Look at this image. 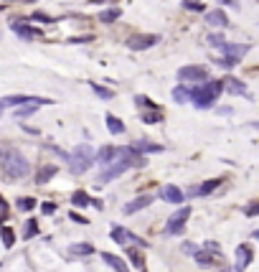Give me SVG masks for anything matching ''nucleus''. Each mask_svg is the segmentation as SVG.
Masks as SVG:
<instances>
[{
	"mask_svg": "<svg viewBox=\"0 0 259 272\" xmlns=\"http://www.w3.org/2000/svg\"><path fill=\"white\" fill-rule=\"evenodd\" d=\"M0 237H3V244L6 247H13V239L16 237H13V229L11 226H0Z\"/></svg>",
	"mask_w": 259,
	"mask_h": 272,
	"instance_id": "27",
	"label": "nucleus"
},
{
	"mask_svg": "<svg viewBox=\"0 0 259 272\" xmlns=\"http://www.w3.org/2000/svg\"><path fill=\"white\" fill-rule=\"evenodd\" d=\"M56 171H59V166H44L39 173H36V183H49L56 176Z\"/></svg>",
	"mask_w": 259,
	"mask_h": 272,
	"instance_id": "21",
	"label": "nucleus"
},
{
	"mask_svg": "<svg viewBox=\"0 0 259 272\" xmlns=\"http://www.w3.org/2000/svg\"><path fill=\"white\" fill-rule=\"evenodd\" d=\"M11 31H13L16 36L26 38V41H36V38L41 36V31H39V28H31V26H26L23 21H13V23H11Z\"/></svg>",
	"mask_w": 259,
	"mask_h": 272,
	"instance_id": "10",
	"label": "nucleus"
},
{
	"mask_svg": "<svg viewBox=\"0 0 259 272\" xmlns=\"http://www.w3.org/2000/svg\"><path fill=\"white\" fill-rule=\"evenodd\" d=\"M18 104H36V107H41V104H51V99L46 97H33V94H11V97H3L0 99V107H18Z\"/></svg>",
	"mask_w": 259,
	"mask_h": 272,
	"instance_id": "4",
	"label": "nucleus"
},
{
	"mask_svg": "<svg viewBox=\"0 0 259 272\" xmlns=\"http://www.w3.org/2000/svg\"><path fill=\"white\" fill-rule=\"evenodd\" d=\"M224 92V82H206V84H196L191 92H188V99L193 102V107L198 109H208L216 97Z\"/></svg>",
	"mask_w": 259,
	"mask_h": 272,
	"instance_id": "2",
	"label": "nucleus"
},
{
	"mask_svg": "<svg viewBox=\"0 0 259 272\" xmlns=\"http://www.w3.org/2000/svg\"><path fill=\"white\" fill-rule=\"evenodd\" d=\"M6 209H8V204H6V199H3V196H0V211H6Z\"/></svg>",
	"mask_w": 259,
	"mask_h": 272,
	"instance_id": "42",
	"label": "nucleus"
},
{
	"mask_svg": "<svg viewBox=\"0 0 259 272\" xmlns=\"http://www.w3.org/2000/svg\"><path fill=\"white\" fill-rule=\"evenodd\" d=\"M69 216H71V221H79V224H87V219H84L82 214H77V211H71Z\"/></svg>",
	"mask_w": 259,
	"mask_h": 272,
	"instance_id": "39",
	"label": "nucleus"
},
{
	"mask_svg": "<svg viewBox=\"0 0 259 272\" xmlns=\"http://www.w3.org/2000/svg\"><path fill=\"white\" fill-rule=\"evenodd\" d=\"M142 120L145 122H158V120H163V112H147V114H142Z\"/></svg>",
	"mask_w": 259,
	"mask_h": 272,
	"instance_id": "33",
	"label": "nucleus"
},
{
	"mask_svg": "<svg viewBox=\"0 0 259 272\" xmlns=\"http://www.w3.org/2000/svg\"><path fill=\"white\" fill-rule=\"evenodd\" d=\"M132 150L135 153H163V145H158V143H147V140H140V143H132Z\"/></svg>",
	"mask_w": 259,
	"mask_h": 272,
	"instance_id": "18",
	"label": "nucleus"
},
{
	"mask_svg": "<svg viewBox=\"0 0 259 272\" xmlns=\"http://www.w3.org/2000/svg\"><path fill=\"white\" fill-rule=\"evenodd\" d=\"M173 99H175L178 104H186V102H188V89H186V87H175V89H173Z\"/></svg>",
	"mask_w": 259,
	"mask_h": 272,
	"instance_id": "26",
	"label": "nucleus"
},
{
	"mask_svg": "<svg viewBox=\"0 0 259 272\" xmlns=\"http://www.w3.org/2000/svg\"><path fill=\"white\" fill-rule=\"evenodd\" d=\"M102 259L112 267L115 272H130L127 269V264H125V259H120V257H115V254H109V252H102Z\"/></svg>",
	"mask_w": 259,
	"mask_h": 272,
	"instance_id": "17",
	"label": "nucleus"
},
{
	"mask_svg": "<svg viewBox=\"0 0 259 272\" xmlns=\"http://www.w3.org/2000/svg\"><path fill=\"white\" fill-rule=\"evenodd\" d=\"M155 44H158V36L155 33H140V36H132L130 41H127V46L132 51H145V49H150Z\"/></svg>",
	"mask_w": 259,
	"mask_h": 272,
	"instance_id": "9",
	"label": "nucleus"
},
{
	"mask_svg": "<svg viewBox=\"0 0 259 272\" xmlns=\"http://www.w3.org/2000/svg\"><path fill=\"white\" fill-rule=\"evenodd\" d=\"M117 18H120V11H117V8H115V11H104V13L99 16L102 23H112V21H117Z\"/></svg>",
	"mask_w": 259,
	"mask_h": 272,
	"instance_id": "30",
	"label": "nucleus"
},
{
	"mask_svg": "<svg viewBox=\"0 0 259 272\" xmlns=\"http://www.w3.org/2000/svg\"><path fill=\"white\" fill-rule=\"evenodd\" d=\"M71 254H77V257H89V254H94V247H92V244H87V242L74 244V247H71Z\"/></svg>",
	"mask_w": 259,
	"mask_h": 272,
	"instance_id": "23",
	"label": "nucleus"
},
{
	"mask_svg": "<svg viewBox=\"0 0 259 272\" xmlns=\"http://www.w3.org/2000/svg\"><path fill=\"white\" fill-rule=\"evenodd\" d=\"M125 171H127V163L117 158L115 163H109V168H104V171H102V173L97 176V183H102V186H104V183H109V181L120 178V176H122Z\"/></svg>",
	"mask_w": 259,
	"mask_h": 272,
	"instance_id": "7",
	"label": "nucleus"
},
{
	"mask_svg": "<svg viewBox=\"0 0 259 272\" xmlns=\"http://www.w3.org/2000/svg\"><path fill=\"white\" fill-rule=\"evenodd\" d=\"M0 171L11 181H21L31 173V163L26 161V155L16 148H0Z\"/></svg>",
	"mask_w": 259,
	"mask_h": 272,
	"instance_id": "1",
	"label": "nucleus"
},
{
	"mask_svg": "<svg viewBox=\"0 0 259 272\" xmlns=\"http://www.w3.org/2000/svg\"><path fill=\"white\" fill-rule=\"evenodd\" d=\"M92 89H94V94L102 97V99H112V92L104 89V87H99V84H92Z\"/></svg>",
	"mask_w": 259,
	"mask_h": 272,
	"instance_id": "32",
	"label": "nucleus"
},
{
	"mask_svg": "<svg viewBox=\"0 0 259 272\" xmlns=\"http://www.w3.org/2000/svg\"><path fill=\"white\" fill-rule=\"evenodd\" d=\"M33 112H36V104H28L23 109H16V117H28V114H33Z\"/></svg>",
	"mask_w": 259,
	"mask_h": 272,
	"instance_id": "34",
	"label": "nucleus"
},
{
	"mask_svg": "<svg viewBox=\"0 0 259 272\" xmlns=\"http://www.w3.org/2000/svg\"><path fill=\"white\" fill-rule=\"evenodd\" d=\"M33 234H39V224H36V219L26 221V231H23V237H26V239H31Z\"/></svg>",
	"mask_w": 259,
	"mask_h": 272,
	"instance_id": "29",
	"label": "nucleus"
},
{
	"mask_svg": "<svg viewBox=\"0 0 259 272\" xmlns=\"http://www.w3.org/2000/svg\"><path fill=\"white\" fill-rule=\"evenodd\" d=\"M193 257H196V262H198V264H216V259H221V257H216V254H208V252H203L201 247H198V252H196Z\"/></svg>",
	"mask_w": 259,
	"mask_h": 272,
	"instance_id": "22",
	"label": "nucleus"
},
{
	"mask_svg": "<svg viewBox=\"0 0 259 272\" xmlns=\"http://www.w3.org/2000/svg\"><path fill=\"white\" fill-rule=\"evenodd\" d=\"M130 259H132V264H135V267H142V264H145V259H142V254H137L135 249H130Z\"/></svg>",
	"mask_w": 259,
	"mask_h": 272,
	"instance_id": "35",
	"label": "nucleus"
},
{
	"mask_svg": "<svg viewBox=\"0 0 259 272\" xmlns=\"http://www.w3.org/2000/svg\"><path fill=\"white\" fill-rule=\"evenodd\" d=\"M208 44H211V46H216V49H221L226 41H224V36H221V33H211V36H208Z\"/></svg>",
	"mask_w": 259,
	"mask_h": 272,
	"instance_id": "31",
	"label": "nucleus"
},
{
	"mask_svg": "<svg viewBox=\"0 0 259 272\" xmlns=\"http://www.w3.org/2000/svg\"><path fill=\"white\" fill-rule=\"evenodd\" d=\"M158 196H160L163 201H168V204H175V206H178V204L183 201V191H180L178 186H163Z\"/></svg>",
	"mask_w": 259,
	"mask_h": 272,
	"instance_id": "12",
	"label": "nucleus"
},
{
	"mask_svg": "<svg viewBox=\"0 0 259 272\" xmlns=\"http://www.w3.org/2000/svg\"><path fill=\"white\" fill-rule=\"evenodd\" d=\"M107 130L112 135H122L125 132V122L120 117H115V114H107Z\"/></svg>",
	"mask_w": 259,
	"mask_h": 272,
	"instance_id": "20",
	"label": "nucleus"
},
{
	"mask_svg": "<svg viewBox=\"0 0 259 272\" xmlns=\"http://www.w3.org/2000/svg\"><path fill=\"white\" fill-rule=\"evenodd\" d=\"M183 252H186V254H196V252H198V247H196V244H191V242H186V244H183Z\"/></svg>",
	"mask_w": 259,
	"mask_h": 272,
	"instance_id": "37",
	"label": "nucleus"
},
{
	"mask_svg": "<svg viewBox=\"0 0 259 272\" xmlns=\"http://www.w3.org/2000/svg\"><path fill=\"white\" fill-rule=\"evenodd\" d=\"M0 114H3V107H0Z\"/></svg>",
	"mask_w": 259,
	"mask_h": 272,
	"instance_id": "43",
	"label": "nucleus"
},
{
	"mask_svg": "<svg viewBox=\"0 0 259 272\" xmlns=\"http://www.w3.org/2000/svg\"><path fill=\"white\" fill-rule=\"evenodd\" d=\"M221 49L226 51V56H229V59H236V61H239V56H244V54L249 51V46H239V44H224Z\"/></svg>",
	"mask_w": 259,
	"mask_h": 272,
	"instance_id": "19",
	"label": "nucleus"
},
{
	"mask_svg": "<svg viewBox=\"0 0 259 272\" xmlns=\"http://www.w3.org/2000/svg\"><path fill=\"white\" fill-rule=\"evenodd\" d=\"M16 206H18L21 211H31V209L36 206V199H31V196H23V199H18V201H16Z\"/></svg>",
	"mask_w": 259,
	"mask_h": 272,
	"instance_id": "28",
	"label": "nucleus"
},
{
	"mask_svg": "<svg viewBox=\"0 0 259 272\" xmlns=\"http://www.w3.org/2000/svg\"><path fill=\"white\" fill-rule=\"evenodd\" d=\"M216 186H221V181L218 178H211V181H203L198 188H191L188 191V196H208L211 191H216Z\"/></svg>",
	"mask_w": 259,
	"mask_h": 272,
	"instance_id": "15",
	"label": "nucleus"
},
{
	"mask_svg": "<svg viewBox=\"0 0 259 272\" xmlns=\"http://www.w3.org/2000/svg\"><path fill=\"white\" fill-rule=\"evenodd\" d=\"M41 209H44V214H49V216H51V214L56 211V206H54L51 201H46V204H41Z\"/></svg>",
	"mask_w": 259,
	"mask_h": 272,
	"instance_id": "38",
	"label": "nucleus"
},
{
	"mask_svg": "<svg viewBox=\"0 0 259 272\" xmlns=\"http://www.w3.org/2000/svg\"><path fill=\"white\" fill-rule=\"evenodd\" d=\"M206 23L208 26H216V28H226L229 26V18L224 11H208L206 13Z\"/></svg>",
	"mask_w": 259,
	"mask_h": 272,
	"instance_id": "16",
	"label": "nucleus"
},
{
	"mask_svg": "<svg viewBox=\"0 0 259 272\" xmlns=\"http://www.w3.org/2000/svg\"><path fill=\"white\" fill-rule=\"evenodd\" d=\"M256 211H259V209H256V204H249V209H246V214H249V216H256Z\"/></svg>",
	"mask_w": 259,
	"mask_h": 272,
	"instance_id": "40",
	"label": "nucleus"
},
{
	"mask_svg": "<svg viewBox=\"0 0 259 272\" xmlns=\"http://www.w3.org/2000/svg\"><path fill=\"white\" fill-rule=\"evenodd\" d=\"M236 64H239V61H236V59H229V56L221 59V66H224V69H231V66H236Z\"/></svg>",
	"mask_w": 259,
	"mask_h": 272,
	"instance_id": "36",
	"label": "nucleus"
},
{
	"mask_svg": "<svg viewBox=\"0 0 259 272\" xmlns=\"http://www.w3.org/2000/svg\"><path fill=\"white\" fill-rule=\"evenodd\" d=\"M69 166H71V173H74V176L87 173V171L94 166V150H92L89 145H77L74 155H69Z\"/></svg>",
	"mask_w": 259,
	"mask_h": 272,
	"instance_id": "3",
	"label": "nucleus"
},
{
	"mask_svg": "<svg viewBox=\"0 0 259 272\" xmlns=\"http://www.w3.org/2000/svg\"><path fill=\"white\" fill-rule=\"evenodd\" d=\"M251 257H254V252H251V247H249V244L236 247V269H239V272H244V269L251 264Z\"/></svg>",
	"mask_w": 259,
	"mask_h": 272,
	"instance_id": "13",
	"label": "nucleus"
},
{
	"mask_svg": "<svg viewBox=\"0 0 259 272\" xmlns=\"http://www.w3.org/2000/svg\"><path fill=\"white\" fill-rule=\"evenodd\" d=\"M71 204H74V206H89V204H92V199L87 196L84 191H74V196H71Z\"/></svg>",
	"mask_w": 259,
	"mask_h": 272,
	"instance_id": "24",
	"label": "nucleus"
},
{
	"mask_svg": "<svg viewBox=\"0 0 259 272\" xmlns=\"http://www.w3.org/2000/svg\"><path fill=\"white\" fill-rule=\"evenodd\" d=\"M178 79L180 82H206L208 79V71L203 69V66H183V69H178Z\"/></svg>",
	"mask_w": 259,
	"mask_h": 272,
	"instance_id": "6",
	"label": "nucleus"
},
{
	"mask_svg": "<svg viewBox=\"0 0 259 272\" xmlns=\"http://www.w3.org/2000/svg\"><path fill=\"white\" fill-rule=\"evenodd\" d=\"M224 84H229V92H234V94H241V97H249V92H246V87H244L241 82H236V79H229V82H224Z\"/></svg>",
	"mask_w": 259,
	"mask_h": 272,
	"instance_id": "25",
	"label": "nucleus"
},
{
	"mask_svg": "<svg viewBox=\"0 0 259 272\" xmlns=\"http://www.w3.org/2000/svg\"><path fill=\"white\" fill-rule=\"evenodd\" d=\"M188 216H191V206H180L170 219H168V226H165V231L168 234H180L183 229H186V221H188Z\"/></svg>",
	"mask_w": 259,
	"mask_h": 272,
	"instance_id": "5",
	"label": "nucleus"
},
{
	"mask_svg": "<svg viewBox=\"0 0 259 272\" xmlns=\"http://www.w3.org/2000/svg\"><path fill=\"white\" fill-rule=\"evenodd\" d=\"M218 3H224V6H239L236 0H218Z\"/></svg>",
	"mask_w": 259,
	"mask_h": 272,
	"instance_id": "41",
	"label": "nucleus"
},
{
	"mask_svg": "<svg viewBox=\"0 0 259 272\" xmlns=\"http://www.w3.org/2000/svg\"><path fill=\"white\" fill-rule=\"evenodd\" d=\"M153 204V196L150 193H142V196H137V199H132L127 206H125V214L130 216V214H137V211H142L145 206H150Z\"/></svg>",
	"mask_w": 259,
	"mask_h": 272,
	"instance_id": "14",
	"label": "nucleus"
},
{
	"mask_svg": "<svg viewBox=\"0 0 259 272\" xmlns=\"http://www.w3.org/2000/svg\"><path fill=\"white\" fill-rule=\"evenodd\" d=\"M109 237H112V242H117V247H127L130 242H137L140 247H145V239H137L135 234H130V231L125 226H112V231H109Z\"/></svg>",
	"mask_w": 259,
	"mask_h": 272,
	"instance_id": "8",
	"label": "nucleus"
},
{
	"mask_svg": "<svg viewBox=\"0 0 259 272\" xmlns=\"http://www.w3.org/2000/svg\"><path fill=\"white\" fill-rule=\"evenodd\" d=\"M120 158V148H115V145H104L97 155H94V161L99 163V166H109V163H115Z\"/></svg>",
	"mask_w": 259,
	"mask_h": 272,
	"instance_id": "11",
	"label": "nucleus"
}]
</instances>
